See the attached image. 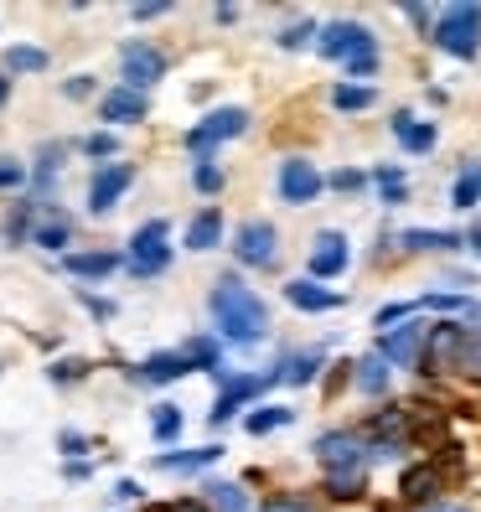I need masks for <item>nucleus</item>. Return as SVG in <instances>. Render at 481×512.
<instances>
[{
    "label": "nucleus",
    "instance_id": "nucleus-1",
    "mask_svg": "<svg viewBox=\"0 0 481 512\" xmlns=\"http://www.w3.org/2000/svg\"><path fill=\"white\" fill-rule=\"evenodd\" d=\"M207 311H213V321H218L223 337L238 342V347H254V342L269 337V306L259 300V290H249L244 280H233V275H223V280L213 285V295H207Z\"/></svg>",
    "mask_w": 481,
    "mask_h": 512
},
{
    "label": "nucleus",
    "instance_id": "nucleus-2",
    "mask_svg": "<svg viewBox=\"0 0 481 512\" xmlns=\"http://www.w3.org/2000/svg\"><path fill=\"white\" fill-rule=\"evenodd\" d=\"M435 47L445 57H461V63H471V57L481 52V6L476 0H456V6L435 11Z\"/></svg>",
    "mask_w": 481,
    "mask_h": 512
},
{
    "label": "nucleus",
    "instance_id": "nucleus-3",
    "mask_svg": "<svg viewBox=\"0 0 481 512\" xmlns=\"http://www.w3.org/2000/svg\"><path fill=\"white\" fill-rule=\"evenodd\" d=\"M166 218H150L130 233V244H125V269L135 280H156L166 275V264H171V244H166Z\"/></svg>",
    "mask_w": 481,
    "mask_h": 512
},
{
    "label": "nucleus",
    "instance_id": "nucleus-4",
    "mask_svg": "<svg viewBox=\"0 0 481 512\" xmlns=\"http://www.w3.org/2000/svg\"><path fill=\"white\" fill-rule=\"evenodd\" d=\"M316 52L326 57V63H363V57H378V37L368 32L363 21H332L316 32Z\"/></svg>",
    "mask_w": 481,
    "mask_h": 512
},
{
    "label": "nucleus",
    "instance_id": "nucleus-5",
    "mask_svg": "<svg viewBox=\"0 0 481 512\" xmlns=\"http://www.w3.org/2000/svg\"><path fill=\"white\" fill-rule=\"evenodd\" d=\"M249 130V109H238V104H223V109H213V114H202L197 125L187 130V150L197 161H207L213 150L223 145V140H233V135H244Z\"/></svg>",
    "mask_w": 481,
    "mask_h": 512
},
{
    "label": "nucleus",
    "instance_id": "nucleus-6",
    "mask_svg": "<svg viewBox=\"0 0 481 512\" xmlns=\"http://www.w3.org/2000/svg\"><path fill=\"white\" fill-rule=\"evenodd\" d=\"M368 440L357 430H326L316 440V461L326 466V476H352V471H368Z\"/></svg>",
    "mask_w": 481,
    "mask_h": 512
},
{
    "label": "nucleus",
    "instance_id": "nucleus-7",
    "mask_svg": "<svg viewBox=\"0 0 481 512\" xmlns=\"http://www.w3.org/2000/svg\"><path fill=\"white\" fill-rule=\"evenodd\" d=\"M233 254H238V264H244V269H269V264H275V254H280V233H275V223H269V218L238 223V233H233Z\"/></svg>",
    "mask_w": 481,
    "mask_h": 512
},
{
    "label": "nucleus",
    "instance_id": "nucleus-8",
    "mask_svg": "<svg viewBox=\"0 0 481 512\" xmlns=\"http://www.w3.org/2000/svg\"><path fill=\"white\" fill-rule=\"evenodd\" d=\"M213 378L223 383V394H218V404H213V425H228V419L244 409L249 399H259L264 388L275 383V373H228V368H218Z\"/></svg>",
    "mask_w": 481,
    "mask_h": 512
},
{
    "label": "nucleus",
    "instance_id": "nucleus-9",
    "mask_svg": "<svg viewBox=\"0 0 481 512\" xmlns=\"http://www.w3.org/2000/svg\"><path fill=\"white\" fill-rule=\"evenodd\" d=\"M119 78H125V88H135V94L156 88V83L166 78L161 47H150V42H125V47H119Z\"/></svg>",
    "mask_w": 481,
    "mask_h": 512
},
{
    "label": "nucleus",
    "instance_id": "nucleus-10",
    "mask_svg": "<svg viewBox=\"0 0 481 512\" xmlns=\"http://www.w3.org/2000/svg\"><path fill=\"white\" fill-rule=\"evenodd\" d=\"M425 321H404V326H388L383 337H378V357L388 368H419V357H425Z\"/></svg>",
    "mask_w": 481,
    "mask_h": 512
},
{
    "label": "nucleus",
    "instance_id": "nucleus-11",
    "mask_svg": "<svg viewBox=\"0 0 481 512\" xmlns=\"http://www.w3.org/2000/svg\"><path fill=\"white\" fill-rule=\"evenodd\" d=\"M275 187H280V202H290V207H311V202L326 192V176H321L306 156H290V161H280Z\"/></svg>",
    "mask_w": 481,
    "mask_h": 512
},
{
    "label": "nucleus",
    "instance_id": "nucleus-12",
    "mask_svg": "<svg viewBox=\"0 0 481 512\" xmlns=\"http://www.w3.org/2000/svg\"><path fill=\"white\" fill-rule=\"evenodd\" d=\"M352 264V249H347V233L342 228H321L311 238V280H337L342 269Z\"/></svg>",
    "mask_w": 481,
    "mask_h": 512
},
{
    "label": "nucleus",
    "instance_id": "nucleus-13",
    "mask_svg": "<svg viewBox=\"0 0 481 512\" xmlns=\"http://www.w3.org/2000/svg\"><path fill=\"white\" fill-rule=\"evenodd\" d=\"M130 187H135V166H130V161H119V166H99V176L88 182V213H94V218L114 213V202L125 197Z\"/></svg>",
    "mask_w": 481,
    "mask_h": 512
},
{
    "label": "nucleus",
    "instance_id": "nucleus-14",
    "mask_svg": "<svg viewBox=\"0 0 481 512\" xmlns=\"http://www.w3.org/2000/svg\"><path fill=\"white\" fill-rule=\"evenodd\" d=\"M466 337L461 321H440L425 331V357H419V373H450L456 368V347Z\"/></svg>",
    "mask_w": 481,
    "mask_h": 512
},
{
    "label": "nucleus",
    "instance_id": "nucleus-15",
    "mask_svg": "<svg viewBox=\"0 0 481 512\" xmlns=\"http://www.w3.org/2000/svg\"><path fill=\"white\" fill-rule=\"evenodd\" d=\"M26 238H32L37 249H47V254H63V249L73 244V218L57 213L52 202H47V207L32 202V228H26Z\"/></svg>",
    "mask_w": 481,
    "mask_h": 512
},
{
    "label": "nucleus",
    "instance_id": "nucleus-16",
    "mask_svg": "<svg viewBox=\"0 0 481 512\" xmlns=\"http://www.w3.org/2000/svg\"><path fill=\"white\" fill-rule=\"evenodd\" d=\"M285 300H290L295 311H306V316H321V311L347 306L342 290H326V285H316V280H290V285H285Z\"/></svg>",
    "mask_w": 481,
    "mask_h": 512
},
{
    "label": "nucleus",
    "instance_id": "nucleus-17",
    "mask_svg": "<svg viewBox=\"0 0 481 512\" xmlns=\"http://www.w3.org/2000/svg\"><path fill=\"white\" fill-rule=\"evenodd\" d=\"M99 119L104 125H135V119H145V94H135V88H109V94L99 99Z\"/></svg>",
    "mask_w": 481,
    "mask_h": 512
},
{
    "label": "nucleus",
    "instance_id": "nucleus-18",
    "mask_svg": "<svg viewBox=\"0 0 481 512\" xmlns=\"http://www.w3.org/2000/svg\"><path fill=\"white\" fill-rule=\"evenodd\" d=\"M326 368V347H306V352H290L285 363L275 368V383H290V388H306L316 383V373Z\"/></svg>",
    "mask_w": 481,
    "mask_h": 512
},
{
    "label": "nucleus",
    "instance_id": "nucleus-19",
    "mask_svg": "<svg viewBox=\"0 0 481 512\" xmlns=\"http://www.w3.org/2000/svg\"><path fill=\"white\" fill-rule=\"evenodd\" d=\"M218 456H223V445H202V450H161V456L150 461V466L166 471V476H187V471H207Z\"/></svg>",
    "mask_w": 481,
    "mask_h": 512
},
{
    "label": "nucleus",
    "instance_id": "nucleus-20",
    "mask_svg": "<svg viewBox=\"0 0 481 512\" xmlns=\"http://www.w3.org/2000/svg\"><path fill=\"white\" fill-rule=\"evenodd\" d=\"M192 373V363L182 357V347L176 352H156V357H145V363L130 373L135 383H176V378H187Z\"/></svg>",
    "mask_w": 481,
    "mask_h": 512
},
{
    "label": "nucleus",
    "instance_id": "nucleus-21",
    "mask_svg": "<svg viewBox=\"0 0 481 512\" xmlns=\"http://www.w3.org/2000/svg\"><path fill=\"white\" fill-rule=\"evenodd\" d=\"M394 140L409 150V156H430V150H435V125H430V119H414L409 109H399L394 114Z\"/></svg>",
    "mask_w": 481,
    "mask_h": 512
},
{
    "label": "nucleus",
    "instance_id": "nucleus-22",
    "mask_svg": "<svg viewBox=\"0 0 481 512\" xmlns=\"http://www.w3.org/2000/svg\"><path fill=\"white\" fill-rule=\"evenodd\" d=\"M399 244L409 249V254H456V249H466V233H440V228H404L399 233Z\"/></svg>",
    "mask_w": 481,
    "mask_h": 512
},
{
    "label": "nucleus",
    "instance_id": "nucleus-23",
    "mask_svg": "<svg viewBox=\"0 0 481 512\" xmlns=\"http://www.w3.org/2000/svg\"><path fill=\"white\" fill-rule=\"evenodd\" d=\"M399 492H404V502H414V507L435 502V497H440V471H435V466H409L404 481H399Z\"/></svg>",
    "mask_w": 481,
    "mask_h": 512
},
{
    "label": "nucleus",
    "instance_id": "nucleus-24",
    "mask_svg": "<svg viewBox=\"0 0 481 512\" xmlns=\"http://www.w3.org/2000/svg\"><path fill=\"white\" fill-rule=\"evenodd\" d=\"M218 244H223V213H218V207H207V213H197L187 223V249L207 254V249H218Z\"/></svg>",
    "mask_w": 481,
    "mask_h": 512
},
{
    "label": "nucleus",
    "instance_id": "nucleus-25",
    "mask_svg": "<svg viewBox=\"0 0 481 512\" xmlns=\"http://www.w3.org/2000/svg\"><path fill=\"white\" fill-rule=\"evenodd\" d=\"M202 507L207 512H249V492L238 481H207L202 487Z\"/></svg>",
    "mask_w": 481,
    "mask_h": 512
},
{
    "label": "nucleus",
    "instance_id": "nucleus-26",
    "mask_svg": "<svg viewBox=\"0 0 481 512\" xmlns=\"http://www.w3.org/2000/svg\"><path fill=\"white\" fill-rule=\"evenodd\" d=\"M352 378H357V388H363L368 399H383V394H388V383H394V368H388L378 352H368L363 363H357V373H352Z\"/></svg>",
    "mask_w": 481,
    "mask_h": 512
},
{
    "label": "nucleus",
    "instance_id": "nucleus-27",
    "mask_svg": "<svg viewBox=\"0 0 481 512\" xmlns=\"http://www.w3.org/2000/svg\"><path fill=\"white\" fill-rule=\"evenodd\" d=\"M476 202H481V161H466V166L456 171V182H450V207L471 213Z\"/></svg>",
    "mask_w": 481,
    "mask_h": 512
},
{
    "label": "nucleus",
    "instance_id": "nucleus-28",
    "mask_svg": "<svg viewBox=\"0 0 481 512\" xmlns=\"http://www.w3.org/2000/svg\"><path fill=\"white\" fill-rule=\"evenodd\" d=\"M368 182L378 187L383 207H404V202H409V176H404V166H378Z\"/></svg>",
    "mask_w": 481,
    "mask_h": 512
},
{
    "label": "nucleus",
    "instance_id": "nucleus-29",
    "mask_svg": "<svg viewBox=\"0 0 481 512\" xmlns=\"http://www.w3.org/2000/svg\"><path fill=\"white\" fill-rule=\"evenodd\" d=\"M68 269L78 280H104L114 269H125V254H68Z\"/></svg>",
    "mask_w": 481,
    "mask_h": 512
},
{
    "label": "nucleus",
    "instance_id": "nucleus-30",
    "mask_svg": "<svg viewBox=\"0 0 481 512\" xmlns=\"http://www.w3.org/2000/svg\"><path fill=\"white\" fill-rule=\"evenodd\" d=\"M290 419H295V409H285V404H259L254 414H244V430L249 435H269V430L290 425Z\"/></svg>",
    "mask_w": 481,
    "mask_h": 512
},
{
    "label": "nucleus",
    "instance_id": "nucleus-31",
    "mask_svg": "<svg viewBox=\"0 0 481 512\" xmlns=\"http://www.w3.org/2000/svg\"><path fill=\"white\" fill-rule=\"evenodd\" d=\"M373 88L368 83H337L332 88V109H342V114H357V109H373Z\"/></svg>",
    "mask_w": 481,
    "mask_h": 512
},
{
    "label": "nucleus",
    "instance_id": "nucleus-32",
    "mask_svg": "<svg viewBox=\"0 0 481 512\" xmlns=\"http://www.w3.org/2000/svg\"><path fill=\"white\" fill-rule=\"evenodd\" d=\"M150 435H156L161 445H171L176 435H182V409H176V404H156V409H150Z\"/></svg>",
    "mask_w": 481,
    "mask_h": 512
},
{
    "label": "nucleus",
    "instance_id": "nucleus-33",
    "mask_svg": "<svg viewBox=\"0 0 481 512\" xmlns=\"http://www.w3.org/2000/svg\"><path fill=\"white\" fill-rule=\"evenodd\" d=\"M450 373H461V378H481V331H466L461 347H456V368Z\"/></svg>",
    "mask_w": 481,
    "mask_h": 512
},
{
    "label": "nucleus",
    "instance_id": "nucleus-34",
    "mask_svg": "<svg viewBox=\"0 0 481 512\" xmlns=\"http://www.w3.org/2000/svg\"><path fill=\"white\" fill-rule=\"evenodd\" d=\"M0 63H6V73H42L47 68V52L42 47H6Z\"/></svg>",
    "mask_w": 481,
    "mask_h": 512
},
{
    "label": "nucleus",
    "instance_id": "nucleus-35",
    "mask_svg": "<svg viewBox=\"0 0 481 512\" xmlns=\"http://www.w3.org/2000/svg\"><path fill=\"white\" fill-rule=\"evenodd\" d=\"M419 311H450V316H476V300L471 295H425V300H414Z\"/></svg>",
    "mask_w": 481,
    "mask_h": 512
},
{
    "label": "nucleus",
    "instance_id": "nucleus-36",
    "mask_svg": "<svg viewBox=\"0 0 481 512\" xmlns=\"http://www.w3.org/2000/svg\"><path fill=\"white\" fill-rule=\"evenodd\" d=\"M363 487H368V471H352V476H326V492H332L337 502L363 497Z\"/></svg>",
    "mask_w": 481,
    "mask_h": 512
},
{
    "label": "nucleus",
    "instance_id": "nucleus-37",
    "mask_svg": "<svg viewBox=\"0 0 481 512\" xmlns=\"http://www.w3.org/2000/svg\"><path fill=\"white\" fill-rule=\"evenodd\" d=\"M192 187L207 192V197H218V192H223V171H218L213 161H192Z\"/></svg>",
    "mask_w": 481,
    "mask_h": 512
},
{
    "label": "nucleus",
    "instance_id": "nucleus-38",
    "mask_svg": "<svg viewBox=\"0 0 481 512\" xmlns=\"http://www.w3.org/2000/svg\"><path fill=\"white\" fill-rule=\"evenodd\" d=\"M311 37H316V26H311V21H295V26H285V32H280V47H285V52H300Z\"/></svg>",
    "mask_w": 481,
    "mask_h": 512
},
{
    "label": "nucleus",
    "instance_id": "nucleus-39",
    "mask_svg": "<svg viewBox=\"0 0 481 512\" xmlns=\"http://www.w3.org/2000/svg\"><path fill=\"white\" fill-rule=\"evenodd\" d=\"M419 306H414V300H394V306H383L378 316H373V326H399V321H409Z\"/></svg>",
    "mask_w": 481,
    "mask_h": 512
},
{
    "label": "nucleus",
    "instance_id": "nucleus-40",
    "mask_svg": "<svg viewBox=\"0 0 481 512\" xmlns=\"http://www.w3.org/2000/svg\"><path fill=\"white\" fill-rule=\"evenodd\" d=\"M326 187H337V192H363V187H368V171H332V176H326Z\"/></svg>",
    "mask_w": 481,
    "mask_h": 512
},
{
    "label": "nucleus",
    "instance_id": "nucleus-41",
    "mask_svg": "<svg viewBox=\"0 0 481 512\" xmlns=\"http://www.w3.org/2000/svg\"><path fill=\"white\" fill-rule=\"evenodd\" d=\"M78 150H83V156H114L119 140H114V135H83V140H78Z\"/></svg>",
    "mask_w": 481,
    "mask_h": 512
},
{
    "label": "nucleus",
    "instance_id": "nucleus-42",
    "mask_svg": "<svg viewBox=\"0 0 481 512\" xmlns=\"http://www.w3.org/2000/svg\"><path fill=\"white\" fill-rule=\"evenodd\" d=\"M264 512H316L306 497H290V492H280V497H269L264 502Z\"/></svg>",
    "mask_w": 481,
    "mask_h": 512
},
{
    "label": "nucleus",
    "instance_id": "nucleus-43",
    "mask_svg": "<svg viewBox=\"0 0 481 512\" xmlns=\"http://www.w3.org/2000/svg\"><path fill=\"white\" fill-rule=\"evenodd\" d=\"M26 182V171H21V161H11V156H0V192H11V187H21Z\"/></svg>",
    "mask_w": 481,
    "mask_h": 512
},
{
    "label": "nucleus",
    "instance_id": "nucleus-44",
    "mask_svg": "<svg viewBox=\"0 0 481 512\" xmlns=\"http://www.w3.org/2000/svg\"><path fill=\"white\" fill-rule=\"evenodd\" d=\"M88 373V363H83V357H78V363H73V357H68V363H52V383H73V378H83Z\"/></svg>",
    "mask_w": 481,
    "mask_h": 512
},
{
    "label": "nucleus",
    "instance_id": "nucleus-45",
    "mask_svg": "<svg viewBox=\"0 0 481 512\" xmlns=\"http://www.w3.org/2000/svg\"><path fill=\"white\" fill-rule=\"evenodd\" d=\"M57 445H63L68 456H83V450H88V435H78V430H63V435H57Z\"/></svg>",
    "mask_w": 481,
    "mask_h": 512
},
{
    "label": "nucleus",
    "instance_id": "nucleus-46",
    "mask_svg": "<svg viewBox=\"0 0 481 512\" xmlns=\"http://www.w3.org/2000/svg\"><path fill=\"white\" fill-rule=\"evenodd\" d=\"M404 16H409L414 26H425V32H435V11H430V6H404Z\"/></svg>",
    "mask_w": 481,
    "mask_h": 512
},
{
    "label": "nucleus",
    "instance_id": "nucleus-47",
    "mask_svg": "<svg viewBox=\"0 0 481 512\" xmlns=\"http://www.w3.org/2000/svg\"><path fill=\"white\" fill-rule=\"evenodd\" d=\"M63 94H68V99H88V94H94V78H68Z\"/></svg>",
    "mask_w": 481,
    "mask_h": 512
},
{
    "label": "nucleus",
    "instance_id": "nucleus-48",
    "mask_svg": "<svg viewBox=\"0 0 481 512\" xmlns=\"http://www.w3.org/2000/svg\"><path fill=\"white\" fill-rule=\"evenodd\" d=\"M135 497H140L135 481H114V502H135Z\"/></svg>",
    "mask_w": 481,
    "mask_h": 512
},
{
    "label": "nucleus",
    "instance_id": "nucleus-49",
    "mask_svg": "<svg viewBox=\"0 0 481 512\" xmlns=\"http://www.w3.org/2000/svg\"><path fill=\"white\" fill-rule=\"evenodd\" d=\"M88 471H94L88 461H68V466H63V476H68V481H88Z\"/></svg>",
    "mask_w": 481,
    "mask_h": 512
},
{
    "label": "nucleus",
    "instance_id": "nucleus-50",
    "mask_svg": "<svg viewBox=\"0 0 481 512\" xmlns=\"http://www.w3.org/2000/svg\"><path fill=\"white\" fill-rule=\"evenodd\" d=\"M161 512H207V507H202V497H187V502H171V507H161Z\"/></svg>",
    "mask_w": 481,
    "mask_h": 512
},
{
    "label": "nucleus",
    "instance_id": "nucleus-51",
    "mask_svg": "<svg viewBox=\"0 0 481 512\" xmlns=\"http://www.w3.org/2000/svg\"><path fill=\"white\" fill-rule=\"evenodd\" d=\"M11 99V83H6V73H0V104H6Z\"/></svg>",
    "mask_w": 481,
    "mask_h": 512
},
{
    "label": "nucleus",
    "instance_id": "nucleus-52",
    "mask_svg": "<svg viewBox=\"0 0 481 512\" xmlns=\"http://www.w3.org/2000/svg\"><path fill=\"white\" fill-rule=\"evenodd\" d=\"M466 249H476V254H481V228H476V233L466 238Z\"/></svg>",
    "mask_w": 481,
    "mask_h": 512
}]
</instances>
